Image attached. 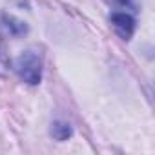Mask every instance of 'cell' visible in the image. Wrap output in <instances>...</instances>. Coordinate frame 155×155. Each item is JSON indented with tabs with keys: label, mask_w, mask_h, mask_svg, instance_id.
I'll return each mask as SVG.
<instances>
[{
	"label": "cell",
	"mask_w": 155,
	"mask_h": 155,
	"mask_svg": "<svg viewBox=\"0 0 155 155\" xmlns=\"http://www.w3.org/2000/svg\"><path fill=\"white\" fill-rule=\"evenodd\" d=\"M15 71L20 77V81H24L26 84H38L42 79V60L40 55L33 49L24 51L17 60H15Z\"/></svg>",
	"instance_id": "6da1fadb"
},
{
	"label": "cell",
	"mask_w": 155,
	"mask_h": 155,
	"mask_svg": "<svg viewBox=\"0 0 155 155\" xmlns=\"http://www.w3.org/2000/svg\"><path fill=\"white\" fill-rule=\"evenodd\" d=\"M110 22L115 29V33L122 38V40H130L133 31H135V18L124 11V9H113V13L110 15Z\"/></svg>",
	"instance_id": "7a4b0ae2"
},
{
	"label": "cell",
	"mask_w": 155,
	"mask_h": 155,
	"mask_svg": "<svg viewBox=\"0 0 155 155\" xmlns=\"http://www.w3.org/2000/svg\"><path fill=\"white\" fill-rule=\"evenodd\" d=\"M0 28H2L9 37H22V35L28 33V26L22 20H18L17 17L8 15V13L0 15Z\"/></svg>",
	"instance_id": "3957f363"
},
{
	"label": "cell",
	"mask_w": 155,
	"mask_h": 155,
	"mask_svg": "<svg viewBox=\"0 0 155 155\" xmlns=\"http://www.w3.org/2000/svg\"><path fill=\"white\" fill-rule=\"evenodd\" d=\"M11 69V60H9V55L6 51V46L0 38V77H6Z\"/></svg>",
	"instance_id": "277c9868"
},
{
	"label": "cell",
	"mask_w": 155,
	"mask_h": 155,
	"mask_svg": "<svg viewBox=\"0 0 155 155\" xmlns=\"http://www.w3.org/2000/svg\"><path fill=\"white\" fill-rule=\"evenodd\" d=\"M51 133H53V137H55L57 140H66V139L71 135V128H69V124H66V122H55L53 128H51Z\"/></svg>",
	"instance_id": "5b68a950"
},
{
	"label": "cell",
	"mask_w": 155,
	"mask_h": 155,
	"mask_svg": "<svg viewBox=\"0 0 155 155\" xmlns=\"http://www.w3.org/2000/svg\"><path fill=\"white\" fill-rule=\"evenodd\" d=\"M104 2L115 9H126L130 6V0H104Z\"/></svg>",
	"instance_id": "8992f818"
}]
</instances>
